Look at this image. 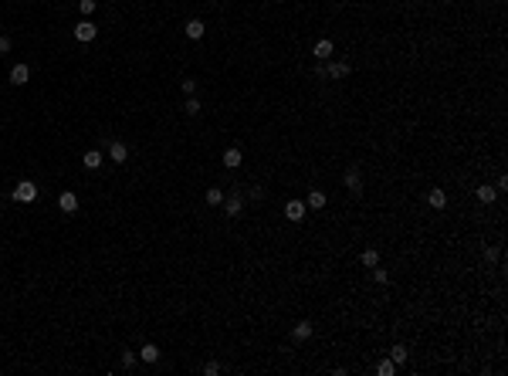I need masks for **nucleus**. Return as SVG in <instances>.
<instances>
[{
    "label": "nucleus",
    "instance_id": "9b49d317",
    "mask_svg": "<svg viewBox=\"0 0 508 376\" xmlns=\"http://www.w3.org/2000/svg\"><path fill=\"white\" fill-rule=\"evenodd\" d=\"M102 163H105V160H102L99 149H88V153L81 156V166H85V170H102Z\"/></svg>",
    "mask_w": 508,
    "mask_h": 376
},
{
    "label": "nucleus",
    "instance_id": "a878e982",
    "mask_svg": "<svg viewBox=\"0 0 508 376\" xmlns=\"http://www.w3.org/2000/svg\"><path fill=\"white\" fill-rule=\"evenodd\" d=\"M78 11H81V17H88L95 11V0H78Z\"/></svg>",
    "mask_w": 508,
    "mask_h": 376
},
{
    "label": "nucleus",
    "instance_id": "c85d7f7f",
    "mask_svg": "<svg viewBox=\"0 0 508 376\" xmlns=\"http://www.w3.org/2000/svg\"><path fill=\"white\" fill-rule=\"evenodd\" d=\"M248 197L254 200V204H258V200H264V190H261V186H251V190H248Z\"/></svg>",
    "mask_w": 508,
    "mask_h": 376
},
{
    "label": "nucleus",
    "instance_id": "4468645a",
    "mask_svg": "<svg viewBox=\"0 0 508 376\" xmlns=\"http://www.w3.org/2000/svg\"><path fill=\"white\" fill-rule=\"evenodd\" d=\"M427 204L434 207V210H444V207H447V194H444V190H437V186H434V190H430V194H427Z\"/></svg>",
    "mask_w": 508,
    "mask_h": 376
},
{
    "label": "nucleus",
    "instance_id": "bb28decb",
    "mask_svg": "<svg viewBox=\"0 0 508 376\" xmlns=\"http://www.w3.org/2000/svg\"><path fill=\"white\" fill-rule=\"evenodd\" d=\"M11 48H14V41L7 34H0V55H11Z\"/></svg>",
    "mask_w": 508,
    "mask_h": 376
},
{
    "label": "nucleus",
    "instance_id": "6e6552de",
    "mask_svg": "<svg viewBox=\"0 0 508 376\" xmlns=\"http://www.w3.org/2000/svg\"><path fill=\"white\" fill-rule=\"evenodd\" d=\"M109 160H112V163H125V160H129V146H125V143H119V139H115V143H109Z\"/></svg>",
    "mask_w": 508,
    "mask_h": 376
},
{
    "label": "nucleus",
    "instance_id": "9d476101",
    "mask_svg": "<svg viewBox=\"0 0 508 376\" xmlns=\"http://www.w3.org/2000/svg\"><path fill=\"white\" fill-rule=\"evenodd\" d=\"M58 207H61L65 214H75V210H78V194H71V190L61 194V197H58Z\"/></svg>",
    "mask_w": 508,
    "mask_h": 376
},
{
    "label": "nucleus",
    "instance_id": "423d86ee",
    "mask_svg": "<svg viewBox=\"0 0 508 376\" xmlns=\"http://www.w3.org/2000/svg\"><path fill=\"white\" fill-rule=\"evenodd\" d=\"M224 210H227V217H241V210H244V194L224 197Z\"/></svg>",
    "mask_w": 508,
    "mask_h": 376
},
{
    "label": "nucleus",
    "instance_id": "f03ea898",
    "mask_svg": "<svg viewBox=\"0 0 508 376\" xmlns=\"http://www.w3.org/2000/svg\"><path fill=\"white\" fill-rule=\"evenodd\" d=\"M11 197L17 200V204H34V200H37V183H34V180H21L17 186H14Z\"/></svg>",
    "mask_w": 508,
    "mask_h": 376
},
{
    "label": "nucleus",
    "instance_id": "412c9836",
    "mask_svg": "<svg viewBox=\"0 0 508 376\" xmlns=\"http://www.w3.org/2000/svg\"><path fill=\"white\" fill-rule=\"evenodd\" d=\"M406 356H410V353H406V346H393V349H390V359H393L396 366H403Z\"/></svg>",
    "mask_w": 508,
    "mask_h": 376
},
{
    "label": "nucleus",
    "instance_id": "4be33fe9",
    "mask_svg": "<svg viewBox=\"0 0 508 376\" xmlns=\"http://www.w3.org/2000/svg\"><path fill=\"white\" fill-rule=\"evenodd\" d=\"M207 204L220 207V204H224V190H217V186H214V190H207Z\"/></svg>",
    "mask_w": 508,
    "mask_h": 376
},
{
    "label": "nucleus",
    "instance_id": "5701e85b",
    "mask_svg": "<svg viewBox=\"0 0 508 376\" xmlns=\"http://www.w3.org/2000/svg\"><path fill=\"white\" fill-rule=\"evenodd\" d=\"M119 363H122V369H132V366H135V353H132V349H122Z\"/></svg>",
    "mask_w": 508,
    "mask_h": 376
},
{
    "label": "nucleus",
    "instance_id": "b1692460",
    "mask_svg": "<svg viewBox=\"0 0 508 376\" xmlns=\"http://www.w3.org/2000/svg\"><path fill=\"white\" fill-rule=\"evenodd\" d=\"M183 112H187V115H200V102H197L193 95H187V105H183Z\"/></svg>",
    "mask_w": 508,
    "mask_h": 376
},
{
    "label": "nucleus",
    "instance_id": "0eeeda50",
    "mask_svg": "<svg viewBox=\"0 0 508 376\" xmlns=\"http://www.w3.org/2000/svg\"><path fill=\"white\" fill-rule=\"evenodd\" d=\"M27 81H31V68H27L24 61H21V65H14V68H11V85L21 88V85H27Z\"/></svg>",
    "mask_w": 508,
    "mask_h": 376
},
{
    "label": "nucleus",
    "instance_id": "7c9ffc66",
    "mask_svg": "<svg viewBox=\"0 0 508 376\" xmlns=\"http://www.w3.org/2000/svg\"><path fill=\"white\" fill-rule=\"evenodd\" d=\"M485 261H488V264L498 261V248H485Z\"/></svg>",
    "mask_w": 508,
    "mask_h": 376
},
{
    "label": "nucleus",
    "instance_id": "1a4fd4ad",
    "mask_svg": "<svg viewBox=\"0 0 508 376\" xmlns=\"http://www.w3.org/2000/svg\"><path fill=\"white\" fill-rule=\"evenodd\" d=\"M183 31H187V37H190V41H200V37H203V31H207V27H203V21H200V17H190V21H187V27H183Z\"/></svg>",
    "mask_w": 508,
    "mask_h": 376
},
{
    "label": "nucleus",
    "instance_id": "a211bd4d",
    "mask_svg": "<svg viewBox=\"0 0 508 376\" xmlns=\"http://www.w3.org/2000/svg\"><path fill=\"white\" fill-rule=\"evenodd\" d=\"M305 207L322 210V207H326V194H322V190H312V194H308V200H305Z\"/></svg>",
    "mask_w": 508,
    "mask_h": 376
},
{
    "label": "nucleus",
    "instance_id": "ddd939ff",
    "mask_svg": "<svg viewBox=\"0 0 508 376\" xmlns=\"http://www.w3.org/2000/svg\"><path fill=\"white\" fill-rule=\"evenodd\" d=\"M312 332H315V329H312V322H298V325L292 329V339L295 342H305V339H312Z\"/></svg>",
    "mask_w": 508,
    "mask_h": 376
},
{
    "label": "nucleus",
    "instance_id": "dca6fc26",
    "mask_svg": "<svg viewBox=\"0 0 508 376\" xmlns=\"http://www.w3.org/2000/svg\"><path fill=\"white\" fill-rule=\"evenodd\" d=\"M312 55H315L318 61H329V58H332V41H329V37H322V41L315 44V51H312Z\"/></svg>",
    "mask_w": 508,
    "mask_h": 376
},
{
    "label": "nucleus",
    "instance_id": "f3484780",
    "mask_svg": "<svg viewBox=\"0 0 508 376\" xmlns=\"http://www.w3.org/2000/svg\"><path fill=\"white\" fill-rule=\"evenodd\" d=\"M478 200H481V204H495V200H498V190L485 183V186H478Z\"/></svg>",
    "mask_w": 508,
    "mask_h": 376
},
{
    "label": "nucleus",
    "instance_id": "39448f33",
    "mask_svg": "<svg viewBox=\"0 0 508 376\" xmlns=\"http://www.w3.org/2000/svg\"><path fill=\"white\" fill-rule=\"evenodd\" d=\"M305 210H308V207H305V200H288V204H285V217H288L292 224L305 220Z\"/></svg>",
    "mask_w": 508,
    "mask_h": 376
},
{
    "label": "nucleus",
    "instance_id": "2eb2a0df",
    "mask_svg": "<svg viewBox=\"0 0 508 376\" xmlns=\"http://www.w3.org/2000/svg\"><path fill=\"white\" fill-rule=\"evenodd\" d=\"M139 359H143V363H156L159 359V346L156 342H146V346L139 349Z\"/></svg>",
    "mask_w": 508,
    "mask_h": 376
},
{
    "label": "nucleus",
    "instance_id": "f257e3e1",
    "mask_svg": "<svg viewBox=\"0 0 508 376\" xmlns=\"http://www.w3.org/2000/svg\"><path fill=\"white\" fill-rule=\"evenodd\" d=\"M352 71L349 61H322L318 65V78H329V81H339V78H346Z\"/></svg>",
    "mask_w": 508,
    "mask_h": 376
},
{
    "label": "nucleus",
    "instance_id": "7ed1b4c3",
    "mask_svg": "<svg viewBox=\"0 0 508 376\" xmlns=\"http://www.w3.org/2000/svg\"><path fill=\"white\" fill-rule=\"evenodd\" d=\"M342 183H346V190H349L352 197H359L362 194V173H359V166H349V170L342 173Z\"/></svg>",
    "mask_w": 508,
    "mask_h": 376
},
{
    "label": "nucleus",
    "instance_id": "f8f14e48",
    "mask_svg": "<svg viewBox=\"0 0 508 376\" xmlns=\"http://www.w3.org/2000/svg\"><path fill=\"white\" fill-rule=\"evenodd\" d=\"M241 163H244V153H241L237 146H230V149L224 153V166H227V170H237Z\"/></svg>",
    "mask_w": 508,
    "mask_h": 376
},
{
    "label": "nucleus",
    "instance_id": "cd10ccee",
    "mask_svg": "<svg viewBox=\"0 0 508 376\" xmlns=\"http://www.w3.org/2000/svg\"><path fill=\"white\" fill-rule=\"evenodd\" d=\"M180 88H183V95H193V91H197V81L187 78V81H180Z\"/></svg>",
    "mask_w": 508,
    "mask_h": 376
},
{
    "label": "nucleus",
    "instance_id": "6ab92c4d",
    "mask_svg": "<svg viewBox=\"0 0 508 376\" xmlns=\"http://www.w3.org/2000/svg\"><path fill=\"white\" fill-rule=\"evenodd\" d=\"M359 261L366 264V268H376V264H380V251H376V248H366V251H362V258H359Z\"/></svg>",
    "mask_w": 508,
    "mask_h": 376
},
{
    "label": "nucleus",
    "instance_id": "393cba45",
    "mask_svg": "<svg viewBox=\"0 0 508 376\" xmlns=\"http://www.w3.org/2000/svg\"><path fill=\"white\" fill-rule=\"evenodd\" d=\"M373 281H376V285H386V281H390V274H386L383 268L376 264V268H373Z\"/></svg>",
    "mask_w": 508,
    "mask_h": 376
},
{
    "label": "nucleus",
    "instance_id": "aec40b11",
    "mask_svg": "<svg viewBox=\"0 0 508 376\" xmlns=\"http://www.w3.org/2000/svg\"><path fill=\"white\" fill-rule=\"evenodd\" d=\"M376 373H380V376H393L396 373V363H393V359H380V363H376Z\"/></svg>",
    "mask_w": 508,
    "mask_h": 376
},
{
    "label": "nucleus",
    "instance_id": "c756f323",
    "mask_svg": "<svg viewBox=\"0 0 508 376\" xmlns=\"http://www.w3.org/2000/svg\"><path fill=\"white\" fill-rule=\"evenodd\" d=\"M220 369H224V366H220V363H207V366H203V373H207V376H217V373H220Z\"/></svg>",
    "mask_w": 508,
    "mask_h": 376
},
{
    "label": "nucleus",
    "instance_id": "20e7f679",
    "mask_svg": "<svg viewBox=\"0 0 508 376\" xmlns=\"http://www.w3.org/2000/svg\"><path fill=\"white\" fill-rule=\"evenodd\" d=\"M71 34H75V41H81V44H88V41H95V34H99V27H95L91 21H78V24H75V31H71Z\"/></svg>",
    "mask_w": 508,
    "mask_h": 376
}]
</instances>
